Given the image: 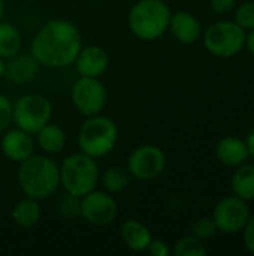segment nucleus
<instances>
[{
	"instance_id": "obj_1",
	"label": "nucleus",
	"mask_w": 254,
	"mask_h": 256,
	"mask_svg": "<svg viewBox=\"0 0 254 256\" xmlns=\"http://www.w3.org/2000/svg\"><path fill=\"white\" fill-rule=\"evenodd\" d=\"M82 36L79 28L67 20H49L45 22L30 42V54L40 66L60 69L73 64Z\"/></svg>"
},
{
	"instance_id": "obj_2",
	"label": "nucleus",
	"mask_w": 254,
	"mask_h": 256,
	"mask_svg": "<svg viewBox=\"0 0 254 256\" xmlns=\"http://www.w3.org/2000/svg\"><path fill=\"white\" fill-rule=\"evenodd\" d=\"M18 184L25 196L46 200L60 188V166L49 154H31L19 164Z\"/></svg>"
},
{
	"instance_id": "obj_3",
	"label": "nucleus",
	"mask_w": 254,
	"mask_h": 256,
	"mask_svg": "<svg viewBox=\"0 0 254 256\" xmlns=\"http://www.w3.org/2000/svg\"><path fill=\"white\" fill-rule=\"evenodd\" d=\"M171 15L172 12L163 0H139L132 6L127 24L138 39L156 40L168 32Z\"/></svg>"
},
{
	"instance_id": "obj_4",
	"label": "nucleus",
	"mask_w": 254,
	"mask_h": 256,
	"mask_svg": "<svg viewBox=\"0 0 254 256\" xmlns=\"http://www.w3.org/2000/svg\"><path fill=\"white\" fill-rule=\"evenodd\" d=\"M100 180L97 159L78 152L69 154L60 166V186L64 192L84 196L94 190Z\"/></svg>"
},
{
	"instance_id": "obj_5",
	"label": "nucleus",
	"mask_w": 254,
	"mask_h": 256,
	"mask_svg": "<svg viewBox=\"0 0 254 256\" xmlns=\"http://www.w3.org/2000/svg\"><path fill=\"white\" fill-rule=\"evenodd\" d=\"M118 141V128L105 116H91L81 124L78 132L79 152L99 159L109 154Z\"/></svg>"
},
{
	"instance_id": "obj_6",
	"label": "nucleus",
	"mask_w": 254,
	"mask_h": 256,
	"mask_svg": "<svg viewBox=\"0 0 254 256\" xmlns=\"http://www.w3.org/2000/svg\"><path fill=\"white\" fill-rule=\"evenodd\" d=\"M246 34L235 21H217L204 33V45L211 56L219 58H231L240 54L246 46Z\"/></svg>"
},
{
	"instance_id": "obj_7",
	"label": "nucleus",
	"mask_w": 254,
	"mask_h": 256,
	"mask_svg": "<svg viewBox=\"0 0 254 256\" xmlns=\"http://www.w3.org/2000/svg\"><path fill=\"white\" fill-rule=\"evenodd\" d=\"M52 104L39 93H28L16 99L12 105V122L16 128L36 135L45 124L51 122Z\"/></svg>"
},
{
	"instance_id": "obj_8",
	"label": "nucleus",
	"mask_w": 254,
	"mask_h": 256,
	"mask_svg": "<svg viewBox=\"0 0 254 256\" xmlns=\"http://www.w3.org/2000/svg\"><path fill=\"white\" fill-rule=\"evenodd\" d=\"M73 106L85 117L97 116L103 111L108 102V92L99 78L79 76L70 90Z\"/></svg>"
},
{
	"instance_id": "obj_9",
	"label": "nucleus",
	"mask_w": 254,
	"mask_h": 256,
	"mask_svg": "<svg viewBox=\"0 0 254 256\" xmlns=\"http://www.w3.org/2000/svg\"><path fill=\"white\" fill-rule=\"evenodd\" d=\"M166 168L165 152L153 144L136 147L127 158V170L133 178L150 182L163 174Z\"/></svg>"
},
{
	"instance_id": "obj_10",
	"label": "nucleus",
	"mask_w": 254,
	"mask_h": 256,
	"mask_svg": "<svg viewBox=\"0 0 254 256\" xmlns=\"http://www.w3.org/2000/svg\"><path fill=\"white\" fill-rule=\"evenodd\" d=\"M252 212L249 202L238 198L237 195L225 196L220 200L213 210V220L217 225L219 232L238 234L244 230Z\"/></svg>"
},
{
	"instance_id": "obj_11",
	"label": "nucleus",
	"mask_w": 254,
	"mask_h": 256,
	"mask_svg": "<svg viewBox=\"0 0 254 256\" xmlns=\"http://www.w3.org/2000/svg\"><path fill=\"white\" fill-rule=\"evenodd\" d=\"M118 204L106 190H91L81 198V218L94 226H106L115 220Z\"/></svg>"
},
{
	"instance_id": "obj_12",
	"label": "nucleus",
	"mask_w": 254,
	"mask_h": 256,
	"mask_svg": "<svg viewBox=\"0 0 254 256\" xmlns=\"http://www.w3.org/2000/svg\"><path fill=\"white\" fill-rule=\"evenodd\" d=\"M34 146H36V142H34L31 134L19 129V128L4 132L0 140L1 153L4 154L6 159L12 160L15 164H21L22 160H25L31 154H34Z\"/></svg>"
},
{
	"instance_id": "obj_13",
	"label": "nucleus",
	"mask_w": 254,
	"mask_h": 256,
	"mask_svg": "<svg viewBox=\"0 0 254 256\" xmlns=\"http://www.w3.org/2000/svg\"><path fill=\"white\" fill-rule=\"evenodd\" d=\"M76 72L81 76L99 78L102 76L109 66V56L106 50L99 45L82 46L73 62Z\"/></svg>"
},
{
	"instance_id": "obj_14",
	"label": "nucleus",
	"mask_w": 254,
	"mask_h": 256,
	"mask_svg": "<svg viewBox=\"0 0 254 256\" xmlns=\"http://www.w3.org/2000/svg\"><path fill=\"white\" fill-rule=\"evenodd\" d=\"M168 30L175 40L184 45H192L202 38L201 21L187 10H177L171 15Z\"/></svg>"
},
{
	"instance_id": "obj_15",
	"label": "nucleus",
	"mask_w": 254,
	"mask_h": 256,
	"mask_svg": "<svg viewBox=\"0 0 254 256\" xmlns=\"http://www.w3.org/2000/svg\"><path fill=\"white\" fill-rule=\"evenodd\" d=\"M40 64L39 62L28 52V54H15L13 57L6 60V70L4 78L16 86L31 82L39 74Z\"/></svg>"
},
{
	"instance_id": "obj_16",
	"label": "nucleus",
	"mask_w": 254,
	"mask_h": 256,
	"mask_svg": "<svg viewBox=\"0 0 254 256\" xmlns=\"http://www.w3.org/2000/svg\"><path fill=\"white\" fill-rule=\"evenodd\" d=\"M216 158L222 165L229 168H237L246 164L250 159L246 140L234 135L222 138L216 146Z\"/></svg>"
},
{
	"instance_id": "obj_17",
	"label": "nucleus",
	"mask_w": 254,
	"mask_h": 256,
	"mask_svg": "<svg viewBox=\"0 0 254 256\" xmlns=\"http://www.w3.org/2000/svg\"><path fill=\"white\" fill-rule=\"evenodd\" d=\"M120 236H121V240L126 244V248L133 252L147 250L148 244L153 240L148 226H145V224H142L141 220H136V219L124 220L120 228Z\"/></svg>"
},
{
	"instance_id": "obj_18",
	"label": "nucleus",
	"mask_w": 254,
	"mask_h": 256,
	"mask_svg": "<svg viewBox=\"0 0 254 256\" xmlns=\"http://www.w3.org/2000/svg\"><path fill=\"white\" fill-rule=\"evenodd\" d=\"M36 142L45 154H58L66 146V134L58 124L49 122L36 134Z\"/></svg>"
},
{
	"instance_id": "obj_19",
	"label": "nucleus",
	"mask_w": 254,
	"mask_h": 256,
	"mask_svg": "<svg viewBox=\"0 0 254 256\" xmlns=\"http://www.w3.org/2000/svg\"><path fill=\"white\" fill-rule=\"evenodd\" d=\"M12 220L21 226V228H31L34 226L42 216V207L39 204L37 200L30 198V196H24L22 200H19L13 208H12Z\"/></svg>"
},
{
	"instance_id": "obj_20",
	"label": "nucleus",
	"mask_w": 254,
	"mask_h": 256,
	"mask_svg": "<svg viewBox=\"0 0 254 256\" xmlns=\"http://www.w3.org/2000/svg\"><path fill=\"white\" fill-rule=\"evenodd\" d=\"M231 188L234 195L244 201H253L254 200V165L250 164H243L237 166L232 180H231Z\"/></svg>"
},
{
	"instance_id": "obj_21",
	"label": "nucleus",
	"mask_w": 254,
	"mask_h": 256,
	"mask_svg": "<svg viewBox=\"0 0 254 256\" xmlns=\"http://www.w3.org/2000/svg\"><path fill=\"white\" fill-rule=\"evenodd\" d=\"M22 38L19 30L6 21H0V57L4 60L13 57L21 51Z\"/></svg>"
},
{
	"instance_id": "obj_22",
	"label": "nucleus",
	"mask_w": 254,
	"mask_h": 256,
	"mask_svg": "<svg viewBox=\"0 0 254 256\" xmlns=\"http://www.w3.org/2000/svg\"><path fill=\"white\" fill-rule=\"evenodd\" d=\"M102 186L106 192L112 194H121L124 192L130 183H132V174L129 172L127 166H111L108 168L102 176Z\"/></svg>"
},
{
	"instance_id": "obj_23",
	"label": "nucleus",
	"mask_w": 254,
	"mask_h": 256,
	"mask_svg": "<svg viewBox=\"0 0 254 256\" xmlns=\"http://www.w3.org/2000/svg\"><path fill=\"white\" fill-rule=\"evenodd\" d=\"M207 254L208 250L204 242L192 234L181 237L174 246V255L177 256H205Z\"/></svg>"
},
{
	"instance_id": "obj_24",
	"label": "nucleus",
	"mask_w": 254,
	"mask_h": 256,
	"mask_svg": "<svg viewBox=\"0 0 254 256\" xmlns=\"http://www.w3.org/2000/svg\"><path fill=\"white\" fill-rule=\"evenodd\" d=\"M57 213L64 219L81 218V196L66 192L57 202Z\"/></svg>"
},
{
	"instance_id": "obj_25",
	"label": "nucleus",
	"mask_w": 254,
	"mask_h": 256,
	"mask_svg": "<svg viewBox=\"0 0 254 256\" xmlns=\"http://www.w3.org/2000/svg\"><path fill=\"white\" fill-rule=\"evenodd\" d=\"M219 230L214 224L213 218H199L192 225V236H195L199 240H211L217 236Z\"/></svg>"
},
{
	"instance_id": "obj_26",
	"label": "nucleus",
	"mask_w": 254,
	"mask_h": 256,
	"mask_svg": "<svg viewBox=\"0 0 254 256\" xmlns=\"http://www.w3.org/2000/svg\"><path fill=\"white\" fill-rule=\"evenodd\" d=\"M243 30L249 32L254 28V2H244L240 4L235 10V20H234Z\"/></svg>"
},
{
	"instance_id": "obj_27",
	"label": "nucleus",
	"mask_w": 254,
	"mask_h": 256,
	"mask_svg": "<svg viewBox=\"0 0 254 256\" xmlns=\"http://www.w3.org/2000/svg\"><path fill=\"white\" fill-rule=\"evenodd\" d=\"M12 105L13 104L4 94H0V134L12 123Z\"/></svg>"
},
{
	"instance_id": "obj_28",
	"label": "nucleus",
	"mask_w": 254,
	"mask_h": 256,
	"mask_svg": "<svg viewBox=\"0 0 254 256\" xmlns=\"http://www.w3.org/2000/svg\"><path fill=\"white\" fill-rule=\"evenodd\" d=\"M243 232V240H244V246L246 249L254 255V213L250 214Z\"/></svg>"
},
{
	"instance_id": "obj_29",
	"label": "nucleus",
	"mask_w": 254,
	"mask_h": 256,
	"mask_svg": "<svg viewBox=\"0 0 254 256\" xmlns=\"http://www.w3.org/2000/svg\"><path fill=\"white\" fill-rule=\"evenodd\" d=\"M147 250L153 256H168L171 254V249H169L168 243L163 242V240H151Z\"/></svg>"
},
{
	"instance_id": "obj_30",
	"label": "nucleus",
	"mask_w": 254,
	"mask_h": 256,
	"mask_svg": "<svg viewBox=\"0 0 254 256\" xmlns=\"http://www.w3.org/2000/svg\"><path fill=\"white\" fill-rule=\"evenodd\" d=\"M237 4V0H210V8L216 14H228Z\"/></svg>"
},
{
	"instance_id": "obj_31",
	"label": "nucleus",
	"mask_w": 254,
	"mask_h": 256,
	"mask_svg": "<svg viewBox=\"0 0 254 256\" xmlns=\"http://www.w3.org/2000/svg\"><path fill=\"white\" fill-rule=\"evenodd\" d=\"M246 144H247L250 158L254 160V128L249 132V135H247V138H246Z\"/></svg>"
},
{
	"instance_id": "obj_32",
	"label": "nucleus",
	"mask_w": 254,
	"mask_h": 256,
	"mask_svg": "<svg viewBox=\"0 0 254 256\" xmlns=\"http://www.w3.org/2000/svg\"><path fill=\"white\" fill-rule=\"evenodd\" d=\"M246 46L250 51V54L254 56V28L249 30L247 34H246Z\"/></svg>"
},
{
	"instance_id": "obj_33",
	"label": "nucleus",
	"mask_w": 254,
	"mask_h": 256,
	"mask_svg": "<svg viewBox=\"0 0 254 256\" xmlns=\"http://www.w3.org/2000/svg\"><path fill=\"white\" fill-rule=\"evenodd\" d=\"M4 70H6V60L0 57V80L4 78Z\"/></svg>"
},
{
	"instance_id": "obj_34",
	"label": "nucleus",
	"mask_w": 254,
	"mask_h": 256,
	"mask_svg": "<svg viewBox=\"0 0 254 256\" xmlns=\"http://www.w3.org/2000/svg\"><path fill=\"white\" fill-rule=\"evenodd\" d=\"M3 14H4V3H3V0H0V21L3 18Z\"/></svg>"
}]
</instances>
